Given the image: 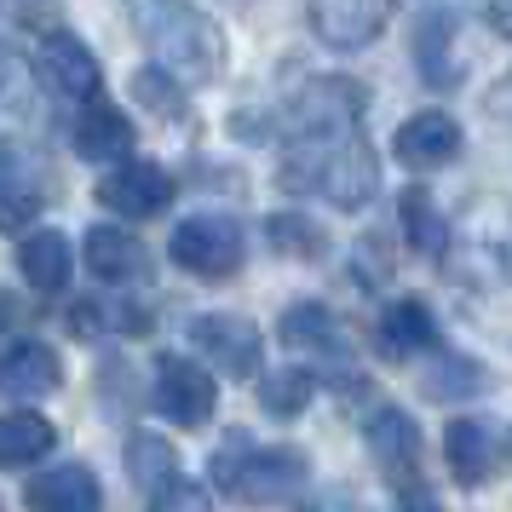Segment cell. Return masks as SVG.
Wrapping results in <instances>:
<instances>
[{
  "mask_svg": "<svg viewBox=\"0 0 512 512\" xmlns=\"http://www.w3.org/2000/svg\"><path fill=\"white\" fill-rule=\"evenodd\" d=\"M127 18L173 81L208 87L225 70V29L202 6H190V0H127Z\"/></svg>",
  "mask_w": 512,
  "mask_h": 512,
  "instance_id": "6da1fadb",
  "label": "cell"
},
{
  "mask_svg": "<svg viewBox=\"0 0 512 512\" xmlns=\"http://www.w3.org/2000/svg\"><path fill=\"white\" fill-rule=\"evenodd\" d=\"M277 185L294 196H323L328 208H363L380 190V156L363 133L328 144H282Z\"/></svg>",
  "mask_w": 512,
  "mask_h": 512,
  "instance_id": "7a4b0ae2",
  "label": "cell"
},
{
  "mask_svg": "<svg viewBox=\"0 0 512 512\" xmlns=\"http://www.w3.org/2000/svg\"><path fill=\"white\" fill-rule=\"evenodd\" d=\"M305 455L300 449H288V443H277V449H265V443H254L242 426L236 432H225V443L213 449V484L225 489L231 501H242V507H271V501H294L305 489Z\"/></svg>",
  "mask_w": 512,
  "mask_h": 512,
  "instance_id": "3957f363",
  "label": "cell"
},
{
  "mask_svg": "<svg viewBox=\"0 0 512 512\" xmlns=\"http://www.w3.org/2000/svg\"><path fill=\"white\" fill-rule=\"evenodd\" d=\"M369 116V93L351 75H317L305 81L294 104L277 116V139L282 144H328V139H351Z\"/></svg>",
  "mask_w": 512,
  "mask_h": 512,
  "instance_id": "277c9868",
  "label": "cell"
},
{
  "mask_svg": "<svg viewBox=\"0 0 512 512\" xmlns=\"http://www.w3.org/2000/svg\"><path fill=\"white\" fill-rule=\"evenodd\" d=\"M173 259L202 282L236 277L242 259H248V236H242V225L225 219V213H190V219L173 225Z\"/></svg>",
  "mask_w": 512,
  "mask_h": 512,
  "instance_id": "5b68a950",
  "label": "cell"
},
{
  "mask_svg": "<svg viewBox=\"0 0 512 512\" xmlns=\"http://www.w3.org/2000/svg\"><path fill=\"white\" fill-rule=\"evenodd\" d=\"M190 346L202 351L208 363H219L231 380H248V374L259 369V351H265V340H259V328L248 323V317L202 311V317L190 323Z\"/></svg>",
  "mask_w": 512,
  "mask_h": 512,
  "instance_id": "8992f818",
  "label": "cell"
},
{
  "mask_svg": "<svg viewBox=\"0 0 512 512\" xmlns=\"http://www.w3.org/2000/svg\"><path fill=\"white\" fill-rule=\"evenodd\" d=\"M386 24H392V0H311V29L334 52L369 47Z\"/></svg>",
  "mask_w": 512,
  "mask_h": 512,
  "instance_id": "52a82bcc",
  "label": "cell"
},
{
  "mask_svg": "<svg viewBox=\"0 0 512 512\" xmlns=\"http://www.w3.org/2000/svg\"><path fill=\"white\" fill-rule=\"evenodd\" d=\"M213 397H219V386H213V374L202 363L162 357V369H156V409L167 420H179L185 432H196V426H208Z\"/></svg>",
  "mask_w": 512,
  "mask_h": 512,
  "instance_id": "ba28073f",
  "label": "cell"
},
{
  "mask_svg": "<svg viewBox=\"0 0 512 512\" xmlns=\"http://www.w3.org/2000/svg\"><path fill=\"white\" fill-rule=\"evenodd\" d=\"M98 202L110 213H121V219H156L173 202V179L156 162H127L110 179H98Z\"/></svg>",
  "mask_w": 512,
  "mask_h": 512,
  "instance_id": "9c48e42d",
  "label": "cell"
},
{
  "mask_svg": "<svg viewBox=\"0 0 512 512\" xmlns=\"http://www.w3.org/2000/svg\"><path fill=\"white\" fill-rule=\"evenodd\" d=\"M363 443L374 449V461H380V472L392 484H409L420 472V426L403 409H392V403H380V409L363 415Z\"/></svg>",
  "mask_w": 512,
  "mask_h": 512,
  "instance_id": "30bf717a",
  "label": "cell"
},
{
  "mask_svg": "<svg viewBox=\"0 0 512 512\" xmlns=\"http://www.w3.org/2000/svg\"><path fill=\"white\" fill-rule=\"evenodd\" d=\"M277 340L288 351H300V357H317V363H346L351 357V340H346V328H340V317L317 300L288 305L277 323Z\"/></svg>",
  "mask_w": 512,
  "mask_h": 512,
  "instance_id": "8fae6325",
  "label": "cell"
},
{
  "mask_svg": "<svg viewBox=\"0 0 512 512\" xmlns=\"http://www.w3.org/2000/svg\"><path fill=\"white\" fill-rule=\"evenodd\" d=\"M392 150L409 173H432V167L461 156V127H455V116H443V110H420V116H409L397 127Z\"/></svg>",
  "mask_w": 512,
  "mask_h": 512,
  "instance_id": "7c38bea8",
  "label": "cell"
},
{
  "mask_svg": "<svg viewBox=\"0 0 512 512\" xmlns=\"http://www.w3.org/2000/svg\"><path fill=\"white\" fill-rule=\"evenodd\" d=\"M47 208V185H41V162H29L24 150H0V231H24Z\"/></svg>",
  "mask_w": 512,
  "mask_h": 512,
  "instance_id": "4fadbf2b",
  "label": "cell"
},
{
  "mask_svg": "<svg viewBox=\"0 0 512 512\" xmlns=\"http://www.w3.org/2000/svg\"><path fill=\"white\" fill-rule=\"evenodd\" d=\"M35 75L58 98H98V58L75 35H47L35 52Z\"/></svg>",
  "mask_w": 512,
  "mask_h": 512,
  "instance_id": "5bb4252c",
  "label": "cell"
},
{
  "mask_svg": "<svg viewBox=\"0 0 512 512\" xmlns=\"http://www.w3.org/2000/svg\"><path fill=\"white\" fill-rule=\"evenodd\" d=\"M75 150L87 156V162H121L133 156V121L121 116L110 98H87L81 104V116H75Z\"/></svg>",
  "mask_w": 512,
  "mask_h": 512,
  "instance_id": "9a60e30c",
  "label": "cell"
},
{
  "mask_svg": "<svg viewBox=\"0 0 512 512\" xmlns=\"http://www.w3.org/2000/svg\"><path fill=\"white\" fill-rule=\"evenodd\" d=\"M380 351L386 357H420V351H438V317H432V305L420 300V294H403V300L386 305V317H380Z\"/></svg>",
  "mask_w": 512,
  "mask_h": 512,
  "instance_id": "2e32d148",
  "label": "cell"
},
{
  "mask_svg": "<svg viewBox=\"0 0 512 512\" xmlns=\"http://www.w3.org/2000/svg\"><path fill=\"white\" fill-rule=\"evenodd\" d=\"M58 380H64V363L41 340H18L0 351V392L6 397H47L58 392Z\"/></svg>",
  "mask_w": 512,
  "mask_h": 512,
  "instance_id": "e0dca14e",
  "label": "cell"
},
{
  "mask_svg": "<svg viewBox=\"0 0 512 512\" xmlns=\"http://www.w3.org/2000/svg\"><path fill=\"white\" fill-rule=\"evenodd\" d=\"M24 501L29 512H98L104 489L87 466H47L41 478H29Z\"/></svg>",
  "mask_w": 512,
  "mask_h": 512,
  "instance_id": "ac0fdd59",
  "label": "cell"
},
{
  "mask_svg": "<svg viewBox=\"0 0 512 512\" xmlns=\"http://www.w3.org/2000/svg\"><path fill=\"white\" fill-rule=\"evenodd\" d=\"M87 271L98 282H139L150 271V254H144V242L133 231H121V225H93L87 231Z\"/></svg>",
  "mask_w": 512,
  "mask_h": 512,
  "instance_id": "d6986e66",
  "label": "cell"
},
{
  "mask_svg": "<svg viewBox=\"0 0 512 512\" xmlns=\"http://www.w3.org/2000/svg\"><path fill=\"white\" fill-rule=\"evenodd\" d=\"M443 455H449V472H455V484H484L495 461H501V449H495V432H489L484 420H449V432H443Z\"/></svg>",
  "mask_w": 512,
  "mask_h": 512,
  "instance_id": "ffe728a7",
  "label": "cell"
},
{
  "mask_svg": "<svg viewBox=\"0 0 512 512\" xmlns=\"http://www.w3.org/2000/svg\"><path fill=\"white\" fill-rule=\"evenodd\" d=\"M18 271H24L29 288H41V294H64L70 288V271H75V254L70 242L58 231H35L18 242Z\"/></svg>",
  "mask_w": 512,
  "mask_h": 512,
  "instance_id": "44dd1931",
  "label": "cell"
},
{
  "mask_svg": "<svg viewBox=\"0 0 512 512\" xmlns=\"http://www.w3.org/2000/svg\"><path fill=\"white\" fill-rule=\"evenodd\" d=\"M415 64L426 87H455V12H426L415 24Z\"/></svg>",
  "mask_w": 512,
  "mask_h": 512,
  "instance_id": "7402d4cb",
  "label": "cell"
},
{
  "mask_svg": "<svg viewBox=\"0 0 512 512\" xmlns=\"http://www.w3.org/2000/svg\"><path fill=\"white\" fill-rule=\"evenodd\" d=\"M397 219H403V236H409V248H415V254L438 259L443 248H449V219L438 213V202H432V190H426V185H409V190H403Z\"/></svg>",
  "mask_w": 512,
  "mask_h": 512,
  "instance_id": "603a6c76",
  "label": "cell"
},
{
  "mask_svg": "<svg viewBox=\"0 0 512 512\" xmlns=\"http://www.w3.org/2000/svg\"><path fill=\"white\" fill-rule=\"evenodd\" d=\"M52 443H58V432H52L47 415H29V409L0 415V466L41 461V455H52Z\"/></svg>",
  "mask_w": 512,
  "mask_h": 512,
  "instance_id": "cb8c5ba5",
  "label": "cell"
},
{
  "mask_svg": "<svg viewBox=\"0 0 512 512\" xmlns=\"http://www.w3.org/2000/svg\"><path fill=\"white\" fill-rule=\"evenodd\" d=\"M127 472H133V484L150 489V495H162V489H173L185 478V472H179V455H173L156 432H133V443H127Z\"/></svg>",
  "mask_w": 512,
  "mask_h": 512,
  "instance_id": "d4e9b609",
  "label": "cell"
},
{
  "mask_svg": "<svg viewBox=\"0 0 512 512\" xmlns=\"http://www.w3.org/2000/svg\"><path fill=\"white\" fill-rule=\"evenodd\" d=\"M104 328H116V334H150V311L144 305H98V300H75L70 305V334H104Z\"/></svg>",
  "mask_w": 512,
  "mask_h": 512,
  "instance_id": "484cf974",
  "label": "cell"
},
{
  "mask_svg": "<svg viewBox=\"0 0 512 512\" xmlns=\"http://www.w3.org/2000/svg\"><path fill=\"white\" fill-rule=\"evenodd\" d=\"M265 242H271L277 254H294V259H317L328 248L323 231H317L311 219H300V213H277V219L265 225Z\"/></svg>",
  "mask_w": 512,
  "mask_h": 512,
  "instance_id": "4316f807",
  "label": "cell"
},
{
  "mask_svg": "<svg viewBox=\"0 0 512 512\" xmlns=\"http://www.w3.org/2000/svg\"><path fill=\"white\" fill-rule=\"evenodd\" d=\"M489 380L472 357H438V369L426 374V392L432 397H478Z\"/></svg>",
  "mask_w": 512,
  "mask_h": 512,
  "instance_id": "83f0119b",
  "label": "cell"
},
{
  "mask_svg": "<svg viewBox=\"0 0 512 512\" xmlns=\"http://www.w3.org/2000/svg\"><path fill=\"white\" fill-rule=\"evenodd\" d=\"M311 392H317V380H311V369H282L265 380V409L282 420H294L311 403Z\"/></svg>",
  "mask_w": 512,
  "mask_h": 512,
  "instance_id": "f1b7e54d",
  "label": "cell"
},
{
  "mask_svg": "<svg viewBox=\"0 0 512 512\" xmlns=\"http://www.w3.org/2000/svg\"><path fill=\"white\" fill-rule=\"evenodd\" d=\"M167 87H173V75H167V70H139V75H133V98H139V104L162 110V116H179V110H185V98L167 93Z\"/></svg>",
  "mask_w": 512,
  "mask_h": 512,
  "instance_id": "f546056e",
  "label": "cell"
},
{
  "mask_svg": "<svg viewBox=\"0 0 512 512\" xmlns=\"http://www.w3.org/2000/svg\"><path fill=\"white\" fill-rule=\"evenodd\" d=\"M150 512H213V507H208V495L190 484V478H179L173 489H162V495L150 501Z\"/></svg>",
  "mask_w": 512,
  "mask_h": 512,
  "instance_id": "4dcf8cb0",
  "label": "cell"
},
{
  "mask_svg": "<svg viewBox=\"0 0 512 512\" xmlns=\"http://www.w3.org/2000/svg\"><path fill=\"white\" fill-rule=\"evenodd\" d=\"M397 512H443V507L426 495V489H403V507H397Z\"/></svg>",
  "mask_w": 512,
  "mask_h": 512,
  "instance_id": "1f68e13d",
  "label": "cell"
},
{
  "mask_svg": "<svg viewBox=\"0 0 512 512\" xmlns=\"http://www.w3.org/2000/svg\"><path fill=\"white\" fill-rule=\"evenodd\" d=\"M489 24H495V29L512 41V0H489Z\"/></svg>",
  "mask_w": 512,
  "mask_h": 512,
  "instance_id": "d6a6232c",
  "label": "cell"
}]
</instances>
